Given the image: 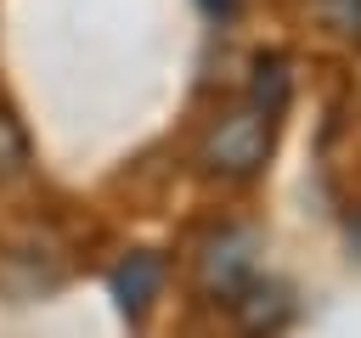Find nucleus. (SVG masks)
<instances>
[{
    "label": "nucleus",
    "instance_id": "nucleus-1",
    "mask_svg": "<svg viewBox=\"0 0 361 338\" xmlns=\"http://www.w3.org/2000/svg\"><path fill=\"white\" fill-rule=\"evenodd\" d=\"M265 152H271V113L248 101V107L226 113V118L209 130V141H203V169H209V175H254V169L265 163Z\"/></svg>",
    "mask_w": 361,
    "mask_h": 338
},
{
    "label": "nucleus",
    "instance_id": "nucleus-2",
    "mask_svg": "<svg viewBox=\"0 0 361 338\" xmlns=\"http://www.w3.org/2000/svg\"><path fill=\"white\" fill-rule=\"evenodd\" d=\"M254 276V231H220L203 254H197V287L231 299L243 282Z\"/></svg>",
    "mask_w": 361,
    "mask_h": 338
},
{
    "label": "nucleus",
    "instance_id": "nucleus-3",
    "mask_svg": "<svg viewBox=\"0 0 361 338\" xmlns=\"http://www.w3.org/2000/svg\"><path fill=\"white\" fill-rule=\"evenodd\" d=\"M158 282H164L158 254H130V259H118V270H113V299L135 315V310H147V304L158 299Z\"/></svg>",
    "mask_w": 361,
    "mask_h": 338
},
{
    "label": "nucleus",
    "instance_id": "nucleus-4",
    "mask_svg": "<svg viewBox=\"0 0 361 338\" xmlns=\"http://www.w3.org/2000/svg\"><path fill=\"white\" fill-rule=\"evenodd\" d=\"M231 304H237V315H243V327H248L254 338H259V332H271V327L288 315V293H282L276 282H265V287H259L254 276L231 293Z\"/></svg>",
    "mask_w": 361,
    "mask_h": 338
},
{
    "label": "nucleus",
    "instance_id": "nucleus-5",
    "mask_svg": "<svg viewBox=\"0 0 361 338\" xmlns=\"http://www.w3.org/2000/svg\"><path fill=\"white\" fill-rule=\"evenodd\" d=\"M282 101H288V62L282 56H259V68H254V107H265L276 118Z\"/></svg>",
    "mask_w": 361,
    "mask_h": 338
},
{
    "label": "nucleus",
    "instance_id": "nucleus-6",
    "mask_svg": "<svg viewBox=\"0 0 361 338\" xmlns=\"http://www.w3.org/2000/svg\"><path fill=\"white\" fill-rule=\"evenodd\" d=\"M23 169H28V141H23L17 118L0 107V180H17Z\"/></svg>",
    "mask_w": 361,
    "mask_h": 338
},
{
    "label": "nucleus",
    "instance_id": "nucleus-7",
    "mask_svg": "<svg viewBox=\"0 0 361 338\" xmlns=\"http://www.w3.org/2000/svg\"><path fill=\"white\" fill-rule=\"evenodd\" d=\"M316 17L338 39H361V0H316Z\"/></svg>",
    "mask_w": 361,
    "mask_h": 338
},
{
    "label": "nucleus",
    "instance_id": "nucleus-8",
    "mask_svg": "<svg viewBox=\"0 0 361 338\" xmlns=\"http://www.w3.org/2000/svg\"><path fill=\"white\" fill-rule=\"evenodd\" d=\"M203 11H214V17H231V11H237V0H203Z\"/></svg>",
    "mask_w": 361,
    "mask_h": 338
},
{
    "label": "nucleus",
    "instance_id": "nucleus-9",
    "mask_svg": "<svg viewBox=\"0 0 361 338\" xmlns=\"http://www.w3.org/2000/svg\"><path fill=\"white\" fill-rule=\"evenodd\" d=\"M350 248H355V254H361V214H355V220H350Z\"/></svg>",
    "mask_w": 361,
    "mask_h": 338
}]
</instances>
